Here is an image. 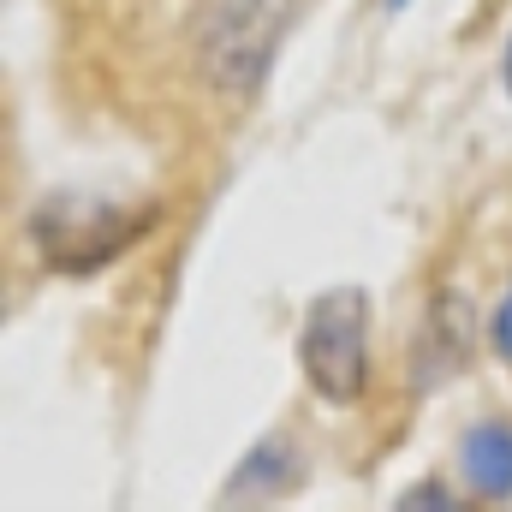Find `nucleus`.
<instances>
[{
  "label": "nucleus",
  "mask_w": 512,
  "mask_h": 512,
  "mask_svg": "<svg viewBox=\"0 0 512 512\" xmlns=\"http://www.w3.org/2000/svg\"><path fill=\"white\" fill-rule=\"evenodd\" d=\"M489 346L501 352V364L512 370V286H507V298H501V310H495V322H489Z\"/></svg>",
  "instance_id": "6"
},
{
  "label": "nucleus",
  "mask_w": 512,
  "mask_h": 512,
  "mask_svg": "<svg viewBox=\"0 0 512 512\" xmlns=\"http://www.w3.org/2000/svg\"><path fill=\"white\" fill-rule=\"evenodd\" d=\"M298 477H304V459H298V447H292L286 435H262L251 453L239 459V471L227 477L221 501H227V507L280 501V495H292V489H298Z\"/></svg>",
  "instance_id": "4"
},
{
  "label": "nucleus",
  "mask_w": 512,
  "mask_h": 512,
  "mask_svg": "<svg viewBox=\"0 0 512 512\" xmlns=\"http://www.w3.org/2000/svg\"><path fill=\"white\" fill-rule=\"evenodd\" d=\"M298 364L322 405H358L370 387V292L328 286L298 328Z\"/></svg>",
  "instance_id": "2"
},
{
  "label": "nucleus",
  "mask_w": 512,
  "mask_h": 512,
  "mask_svg": "<svg viewBox=\"0 0 512 512\" xmlns=\"http://www.w3.org/2000/svg\"><path fill=\"white\" fill-rule=\"evenodd\" d=\"M459 471H465L477 501H512V423L507 417H483V423L465 429Z\"/></svg>",
  "instance_id": "5"
},
{
  "label": "nucleus",
  "mask_w": 512,
  "mask_h": 512,
  "mask_svg": "<svg viewBox=\"0 0 512 512\" xmlns=\"http://www.w3.org/2000/svg\"><path fill=\"white\" fill-rule=\"evenodd\" d=\"M501 84L512 90V36H507V54H501Z\"/></svg>",
  "instance_id": "8"
},
{
  "label": "nucleus",
  "mask_w": 512,
  "mask_h": 512,
  "mask_svg": "<svg viewBox=\"0 0 512 512\" xmlns=\"http://www.w3.org/2000/svg\"><path fill=\"white\" fill-rule=\"evenodd\" d=\"M387 6H405V0H387Z\"/></svg>",
  "instance_id": "9"
},
{
  "label": "nucleus",
  "mask_w": 512,
  "mask_h": 512,
  "mask_svg": "<svg viewBox=\"0 0 512 512\" xmlns=\"http://www.w3.org/2000/svg\"><path fill=\"white\" fill-rule=\"evenodd\" d=\"M155 227L149 209L108 203V197H42L30 209V245L54 274H96Z\"/></svg>",
  "instance_id": "3"
},
{
  "label": "nucleus",
  "mask_w": 512,
  "mask_h": 512,
  "mask_svg": "<svg viewBox=\"0 0 512 512\" xmlns=\"http://www.w3.org/2000/svg\"><path fill=\"white\" fill-rule=\"evenodd\" d=\"M399 507H465L459 495H447L441 483H417V489H405L399 495Z\"/></svg>",
  "instance_id": "7"
},
{
  "label": "nucleus",
  "mask_w": 512,
  "mask_h": 512,
  "mask_svg": "<svg viewBox=\"0 0 512 512\" xmlns=\"http://www.w3.org/2000/svg\"><path fill=\"white\" fill-rule=\"evenodd\" d=\"M286 24H292V0H203L197 30H191V60L203 84L239 102L256 96L280 54Z\"/></svg>",
  "instance_id": "1"
}]
</instances>
